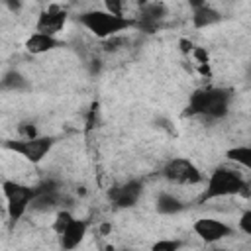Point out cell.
Returning a JSON list of instances; mask_svg holds the SVG:
<instances>
[{
	"instance_id": "6da1fadb",
	"label": "cell",
	"mask_w": 251,
	"mask_h": 251,
	"mask_svg": "<svg viewBox=\"0 0 251 251\" xmlns=\"http://www.w3.org/2000/svg\"><path fill=\"white\" fill-rule=\"evenodd\" d=\"M231 92L226 88H198L190 96L186 116H202L206 120H220L227 114Z\"/></svg>"
},
{
	"instance_id": "7a4b0ae2",
	"label": "cell",
	"mask_w": 251,
	"mask_h": 251,
	"mask_svg": "<svg viewBox=\"0 0 251 251\" xmlns=\"http://www.w3.org/2000/svg\"><path fill=\"white\" fill-rule=\"evenodd\" d=\"M247 180L243 175L231 167H216L206 182V190L202 192V202L204 200H214V198H226V196H235V194H245L247 196Z\"/></svg>"
},
{
	"instance_id": "3957f363",
	"label": "cell",
	"mask_w": 251,
	"mask_h": 251,
	"mask_svg": "<svg viewBox=\"0 0 251 251\" xmlns=\"http://www.w3.org/2000/svg\"><path fill=\"white\" fill-rule=\"evenodd\" d=\"M78 22L90 31L94 33V37L98 39H112L116 37L118 33L129 29L135 25V20L131 18H120V16H114L106 10H88V12H82L78 16Z\"/></svg>"
},
{
	"instance_id": "277c9868",
	"label": "cell",
	"mask_w": 251,
	"mask_h": 251,
	"mask_svg": "<svg viewBox=\"0 0 251 251\" xmlns=\"http://www.w3.org/2000/svg\"><path fill=\"white\" fill-rule=\"evenodd\" d=\"M2 194L6 198L8 220H10V224H16L29 210V204L35 196V188L16 182V180H2Z\"/></svg>"
},
{
	"instance_id": "5b68a950",
	"label": "cell",
	"mask_w": 251,
	"mask_h": 251,
	"mask_svg": "<svg viewBox=\"0 0 251 251\" xmlns=\"http://www.w3.org/2000/svg\"><path fill=\"white\" fill-rule=\"evenodd\" d=\"M6 149L22 155L29 163H41L47 153L53 149L55 139L49 135H35V137H22V139H8Z\"/></svg>"
},
{
	"instance_id": "8992f818",
	"label": "cell",
	"mask_w": 251,
	"mask_h": 251,
	"mask_svg": "<svg viewBox=\"0 0 251 251\" xmlns=\"http://www.w3.org/2000/svg\"><path fill=\"white\" fill-rule=\"evenodd\" d=\"M161 175L173 182V184H182V186H190V184H200L204 175L200 173V169L184 157H175L169 159L165 163V167L161 169Z\"/></svg>"
},
{
	"instance_id": "52a82bcc",
	"label": "cell",
	"mask_w": 251,
	"mask_h": 251,
	"mask_svg": "<svg viewBox=\"0 0 251 251\" xmlns=\"http://www.w3.org/2000/svg\"><path fill=\"white\" fill-rule=\"evenodd\" d=\"M192 229L194 233L204 241V243H218L226 237H229L233 233V227L227 226L226 222H220V220H214V218H200L192 224Z\"/></svg>"
},
{
	"instance_id": "ba28073f",
	"label": "cell",
	"mask_w": 251,
	"mask_h": 251,
	"mask_svg": "<svg viewBox=\"0 0 251 251\" xmlns=\"http://www.w3.org/2000/svg\"><path fill=\"white\" fill-rule=\"evenodd\" d=\"M141 192H143V182L137 178H129V180L120 182L114 188H110L108 198L112 200V204L116 208H131L137 204Z\"/></svg>"
},
{
	"instance_id": "9c48e42d",
	"label": "cell",
	"mask_w": 251,
	"mask_h": 251,
	"mask_svg": "<svg viewBox=\"0 0 251 251\" xmlns=\"http://www.w3.org/2000/svg\"><path fill=\"white\" fill-rule=\"evenodd\" d=\"M65 24H67V12L61 6L53 4V6H49L47 10H43L39 14L37 24H35V31L55 37V33H59Z\"/></svg>"
},
{
	"instance_id": "30bf717a",
	"label": "cell",
	"mask_w": 251,
	"mask_h": 251,
	"mask_svg": "<svg viewBox=\"0 0 251 251\" xmlns=\"http://www.w3.org/2000/svg\"><path fill=\"white\" fill-rule=\"evenodd\" d=\"M86 229H88V222L75 218V220L65 227V231L59 235V245H61V249H63V251H73V249H76V247L82 243V239H84V235H86Z\"/></svg>"
},
{
	"instance_id": "8fae6325",
	"label": "cell",
	"mask_w": 251,
	"mask_h": 251,
	"mask_svg": "<svg viewBox=\"0 0 251 251\" xmlns=\"http://www.w3.org/2000/svg\"><path fill=\"white\" fill-rule=\"evenodd\" d=\"M165 6L163 4H143L139 10V20L135 22V25L145 31V33H153L159 27V22L165 16Z\"/></svg>"
},
{
	"instance_id": "7c38bea8",
	"label": "cell",
	"mask_w": 251,
	"mask_h": 251,
	"mask_svg": "<svg viewBox=\"0 0 251 251\" xmlns=\"http://www.w3.org/2000/svg\"><path fill=\"white\" fill-rule=\"evenodd\" d=\"M61 202H63V194L59 190H37L35 188V196L29 204V210H33V212H51V210H59L63 206Z\"/></svg>"
},
{
	"instance_id": "4fadbf2b",
	"label": "cell",
	"mask_w": 251,
	"mask_h": 251,
	"mask_svg": "<svg viewBox=\"0 0 251 251\" xmlns=\"http://www.w3.org/2000/svg\"><path fill=\"white\" fill-rule=\"evenodd\" d=\"M63 43L57 39V37H51V35H43V33H31L27 39H25V43H24V47H25V51L27 53H31V55H43V53H49V51H53V49H57V47H61Z\"/></svg>"
},
{
	"instance_id": "5bb4252c",
	"label": "cell",
	"mask_w": 251,
	"mask_h": 251,
	"mask_svg": "<svg viewBox=\"0 0 251 251\" xmlns=\"http://www.w3.org/2000/svg\"><path fill=\"white\" fill-rule=\"evenodd\" d=\"M222 20L220 12L214 10L212 6L204 4V2H192V24L194 27L202 29V27H210L214 24H218Z\"/></svg>"
},
{
	"instance_id": "9a60e30c",
	"label": "cell",
	"mask_w": 251,
	"mask_h": 251,
	"mask_svg": "<svg viewBox=\"0 0 251 251\" xmlns=\"http://www.w3.org/2000/svg\"><path fill=\"white\" fill-rule=\"evenodd\" d=\"M155 208L163 216H175V214H180L186 208V204L171 192H159V196L155 200Z\"/></svg>"
},
{
	"instance_id": "2e32d148",
	"label": "cell",
	"mask_w": 251,
	"mask_h": 251,
	"mask_svg": "<svg viewBox=\"0 0 251 251\" xmlns=\"http://www.w3.org/2000/svg\"><path fill=\"white\" fill-rule=\"evenodd\" d=\"M0 88L2 90H25L27 88V80L18 71H10L0 80Z\"/></svg>"
},
{
	"instance_id": "e0dca14e",
	"label": "cell",
	"mask_w": 251,
	"mask_h": 251,
	"mask_svg": "<svg viewBox=\"0 0 251 251\" xmlns=\"http://www.w3.org/2000/svg\"><path fill=\"white\" fill-rule=\"evenodd\" d=\"M227 159L229 161H235L237 165L241 167H251V147L249 145H239V147H233L227 151Z\"/></svg>"
},
{
	"instance_id": "ac0fdd59",
	"label": "cell",
	"mask_w": 251,
	"mask_h": 251,
	"mask_svg": "<svg viewBox=\"0 0 251 251\" xmlns=\"http://www.w3.org/2000/svg\"><path fill=\"white\" fill-rule=\"evenodd\" d=\"M73 220H75V218H73V214H71L69 210H59L57 216H55V222H53V229H55V233L61 235V233L65 231V227H67Z\"/></svg>"
},
{
	"instance_id": "d6986e66",
	"label": "cell",
	"mask_w": 251,
	"mask_h": 251,
	"mask_svg": "<svg viewBox=\"0 0 251 251\" xmlns=\"http://www.w3.org/2000/svg\"><path fill=\"white\" fill-rule=\"evenodd\" d=\"M182 247L180 239H159L153 243L151 251H178Z\"/></svg>"
},
{
	"instance_id": "ffe728a7",
	"label": "cell",
	"mask_w": 251,
	"mask_h": 251,
	"mask_svg": "<svg viewBox=\"0 0 251 251\" xmlns=\"http://www.w3.org/2000/svg\"><path fill=\"white\" fill-rule=\"evenodd\" d=\"M106 12L114 14V16H120V18H126L124 14V2H118V0H106Z\"/></svg>"
},
{
	"instance_id": "44dd1931",
	"label": "cell",
	"mask_w": 251,
	"mask_h": 251,
	"mask_svg": "<svg viewBox=\"0 0 251 251\" xmlns=\"http://www.w3.org/2000/svg\"><path fill=\"white\" fill-rule=\"evenodd\" d=\"M239 229H241L245 235L251 233V210H245V212H243V216H241V220H239Z\"/></svg>"
},
{
	"instance_id": "7402d4cb",
	"label": "cell",
	"mask_w": 251,
	"mask_h": 251,
	"mask_svg": "<svg viewBox=\"0 0 251 251\" xmlns=\"http://www.w3.org/2000/svg\"><path fill=\"white\" fill-rule=\"evenodd\" d=\"M212 251H227V249H212Z\"/></svg>"
}]
</instances>
